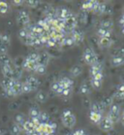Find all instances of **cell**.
<instances>
[{
  "label": "cell",
  "mask_w": 124,
  "mask_h": 135,
  "mask_svg": "<svg viewBox=\"0 0 124 135\" xmlns=\"http://www.w3.org/2000/svg\"><path fill=\"white\" fill-rule=\"evenodd\" d=\"M61 120L63 126L67 128H73L76 124L77 119L76 116L70 110H64L61 115Z\"/></svg>",
  "instance_id": "obj_1"
},
{
  "label": "cell",
  "mask_w": 124,
  "mask_h": 135,
  "mask_svg": "<svg viewBox=\"0 0 124 135\" xmlns=\"http://www.w3.org/2000/svg\"><path fill=\"white\" fill-rule=\"evenodd\" d=\"M82 59H83L86 64L90 65V66L98 62V56H97V55L95 54L93 50L90 49V48H87V49L85 50L83 55H82Z\"/></svg>",
  "instance_id": "obj_2"
},
{
  "label": "cell",
  "mask_w": 124,
  "mask_h": 135,
  "mask_svg": "<svg viewBox=\"0 0 124 135\" xmlns=\"http://www.w3.org/2000/svg\"><path fill=\"white\" fill-rule=\"evenodd\" d=\"M108 117L111 119L113 123H118L119 120H120V107H119V105L117 104H112L111 107H110V110H109V113L107 115Z\"/></svg>",
  "instance_id": "obj_3"
},
{
  "label": "cell",
  "mask_w": 124,
  "mask_h": 135,
  "mask_svg": "<svg viewBox=\"0 0 124 135\" xmlns=\"http://www.w3.org/2000/svg\"><path fill=\"white\" fill-rule=\"evenodd\" d=\"M98 126H99V127H100V129L102 131L108 132L113 129L115 123H112V120H111V119H110L108 116H106V117H103L102 120H101L100 123H99Z\"/></svg>",
  "instance_id": "obj_4"
},
{
  "label": "cell",
  "mask_w": 124,
  "mask_h": 135,
  "mask_svg": "<svg viewBox=\"0 0 124 135\" xmlns=\"http://www.w3.org/2000/svg\"><path fill=\"white\" fill-rule=\"evenodd\" d=\"M17 22L21 25L23 26H27L30 22V17L26 11H19L17 16Z\"/></svg>",
  "instance_id": "obj_5"
},
{
  "label": "cell",
  "mask_w": 124,
  "mask_h": 135,
  "mask_svg": "<svg viewBox=\"0 0 124 135\" xmlns=\"http://www.w3.org/2000/svg\"><path fill=\"white\" fill-rule=\"evenodd\" d=\"M70 35H71V37L73 38V40L75 41L76 45L81 44L82 41H83V39H85V33H83V31L78 27H76L75 29H73V30L71 31Z\"/></svg>",
  "instance_id": "obj_6"
},
{
  "label": "cell",
  "mask_w": 124,
  "mask_h": 135,
  "mask_svg": "<svg viewBox=\"0 0 124 135\" xmlns=\"http://www.w3.org/2000/svg\"><path fill=\"white\" fill-rule=\"evenodd\" d=\"M99 3V1H96V0H88V1H85L83 2L81 7V10L82 12H93V10L95 9V7L97 6V4Z\"/></svg>",
  "instance_id": "obj_7"
},
{
  "label": "cell",
  "mask_w": 124,
  "mask_h": 135,
  "mask_svg": "<svg viewBox=\"0 0 124 135\" xmlns=\"http://www.w3.org/2000/svg\"><path fill=\"white\" fill-rule=\"evenodd\" d=\"M71 13L72 12H71L69 9L65 8V7H60V8L56 9V11H55L56 17L59 18H62V20H65V21L69 18V16L71 15Z\"/></svg>",
  "instance_id": "obj_8"
},
{
  "label": "cell",
  "mask_w": 124,
  "mask_h": 135,
  "mask_svg": "<svg viewBox=\"0 0 124 135\" xmlns=\"http://www.w3.org/2000/svg\"><path fill=\"white\" fill-rule=\"evenodd\" d=\"M37 65H38L37 62H31L29 60H27L26 59H24L22 60V63H21V66L23 68V70H26L28 72H34L37 67Z\"/></svg>",
  "instance_id": "obj_9"
},
{
  "label": "cell",
  "mask_w": 124,
  "mask_h": 135,
  "mask_svg": "<svg viewBox=\"0 0 124 135\" xmlns=\"http://www.w3.org/2000/svg\"><path fill=\"white\" fill-rule=\"evenodd\" d=\"M49 60H51V55H48L47 52H43L39 54V59L37 60V63L40 65L47 66V65L48 64Z\"/></svg>",
  "instance_id": "obj_10"
},
{
  "label": "cell",
  "mask_w": 124,
  "mask_h": 135,
  "mask_svg": "<svg viewBox=\"0 0 124 135\" xmlns=\"http://www.w3.org/2000/svg\"><path fill=\"white\" fill-rule=\"evenodd\" d=\"M89 73H90V77H94L97 74L103 73V66H102V64L98 61L95 64L91 65L90 69H89Z\"/></svg>",
  "instance_id": "obj_11"
},
{
  "label": "cell",
  "mask_w": 124,
  "mask_h": 135,
  "mask_svg": "<svg viewBox=\"0 0 124 135\" xmlns=\"http://www.w3.org/2000/svg\"><path fill=\"white\" fill-rule=\"evenodd\" d=\"M25 82H26V83L30 86L31 89H32V91H33V90H37V89H38V88H39V81H38V79H37L36 77L28 76L27 78H26Z\"/></svg>",
  "instance_id": "obj_12"
},
{
  "label": "cell",
  "mask_w": 124,
  "mask_h": 135,
  "mask_svg": "<svg viewBox=\"0 0 124 135\" xmlns=\"http://www.w3.org/2000/svg\"><path fill=\"white\" fill-rule=\"evenodd\" d=\"M1 71L4 75V78H13L14 76V69L12 65L1 66Z\"/></svg>",
  "instance_id": "obj_13"
},
{
  "label": "cell",
  "mask_w": 124,
  "mask_h": 135,
  "mask_svg": "<svg viewBox=\"0 0 124 135\" xmlns=\"http://www.w3.org/2000/svg\"><path fill=\"white\" fill-rule=\"evenodd\" d=\"M103 114H100V113H95V112H91L89 113V119H90V120L93 123H95V124H99L100 123V122L102 120V119H103Z\"/></svg>",
  "instance_id": "obj_14"
},
{
  "label": "cell",
  "mask_w": 124,
  "mask_h": 135,
  "mask_svg": "<svg viewBox=\"0 0 124 135\" xmlns=\"http://www.w3.org/2000/svg\"><path fill=\"white\" fill-rule=\"evenodd\" d=\"M58 82L60 84V86H62L63 89H66V88H73V86H74V81L71 80L68 77H62Z\"/></svg>",
  "instance_id": "obj_15"
},
{
  "label": "cell",
  "mask_w": 124,
  "mask_h": 135,
  "mask_svg": "<svg viewBox=\"0 0 124 135\" xmlns=\"http://www.w3.org/2000/svg\"><path fill=\"white\" fill-rule=\"evenodd\" d=\"M14 82H15L14 78H3V80L1 81V86H2L3 90H6L8 89H12Z\"/></svg>",
  "instance_id": "obj_16"
},
{
  "label": "cell",
  "mask_w": 124,
  "mask_h": 135,
  "mask_svg": "<svg viewBox=\"0 0 124 135\" xmlns=\"http://www.w3.org/2000/svg\"><path fill=\"white\" fill-rule=\"evenodd\" d=\"M91 85L88 84L87 82H82L81 86H80V93L82 95H87L91 92Z\"/></svg>",
  "instance_id": "obj_17"
},
{
  "label": "cell",
  "mask_w": 124,
  "mask_h": 135,
  "mask_svg": "<svg viewBox=\"0 0 124 135\" xmlns=\"http://www.w3.org/2000/svg\"><path fill=\"white\" fill-rule=\"evenodd\" d=\"M0 65H12V59L8 54H0Z\"/></svg>",
  "instance_id": "obj_18"
},
{
  "label": "cell",
  "mask_w": 124,
  "mask_h": 135,
  "mask_svg": "<svg viewBox=\"0 0 124 135\" xmlns=\"http://www.w3.org/2000/svg\"><path fill=\"white\" fill-rule=\"evenodd\" d=\"M106 9H107V4L99 2L97 4V6L95 7V9L93 10V13L96 14L97 16H101L103 14H106Z\"/></svg>",
  "instance_id": "obj_19"
},
{
  "label": "cell",
  "mask_w": 124,
  "mask_h": 135,
  "mask_svg": "<svg viewBox=\"0 0 124 135\" xmlns=\"http://www.w3.org/2000/svg\"><path fill=\"white\" fill-rule=\"evenodd\" d=\"M35 98H36V100L39 103H45L48 100V93L45 92L44 90H38L36 95H35Z\"/></svg>",
  "instance_id": "obj_20"
},
{
  "label": "cell",
  "mask_w": 124,
  "mask_h": 135,
  "mask_svg": "<svg viewBox=\"0 0 124 135\" xmlns=\"http://www.w3.org/2000/svg\"><path fill=\"white\" fill-rule=\"evenodd\" d=\"M12 89L15 92L16 96L21 94L22 93V83H21L19 80H15L14 82V85L12 86Z\"/></svg>",
  "instance_id": "obj_21"
},
{
  "label": "cell",
  "mask_w": 124,
  "mask_h": 135,
  "mask_svg": "<svg viewBox=\"0 0 124 135\" xmlns=\"http://www.w3.org/2000/svg\"><path fill=\"white\" fill-rule=\"evenodd\" d=\"M112 66L115 67H118V66H121V65L124 64V55H115L112 59V61H111Z\"/></svg>",
  "instance_id": "obj_22"
},
{
  "label": "cell",
  "mask_w": 124,
  "mask_h": 135,
  "mask_svg": "<svg viewBox=\"0 0 124 135\" xmlns=\"http://www.w3.org/2000/svg\"><path fill=\"white\" fill-rule=\"evenodd\" d=\"M99 46L103 49H107L112 45V38H99Z\"/></svg>",
  "instance_id": "obj_23"
},
{
  "label": "cell",
  "mask_w": 124,
  "mask_h": 135,
  "mask_svg": "<svg viewBox=\"0 0 124 135\" xmlns=\"http://www.w3.org/2000/svg\"><path fill=\"white\" fill-rule=\"evenodd\" d=\"M13 69H14V76H13V78H14L15 80H19L21 75H22V72H23L22 66L18 64H16L15 66L13 67Z\"/></svg>",
  "instance_id": "obj_24"
},
{
  "label": "cell",
  "mask_w": 124,
  "mask_h": 135,
  "mask_svg": "<svg viewBox=\"0 0 124 135\" xmlns=\"http://www.w3.org/2000/svg\"><path fill=\"white\" fill-rule=\"evenodd\" d=\"M22 129H23L26 133H31V132H33L34 130L36 129V126L31 123L30 120H26L25 123H23V126H22Z\"/></svg>",
  "instance_id": "obj_25"
},
{
  "label": "cell",
  "mask_w": 124,
  "mask_h": 135,
  "mask_svg": "<svg viewBox=\"0 0 124 135\" xmlns=\"http://www.w3.org/2000/svg\"><path fill=\"white\" fill-rule=\"evenodd\" d=\"M82 67L81 65H74L72 68H71V70H70V74H71V76L72 77H79L81 74L82 73Z\"/></svg>",
  "instance_id": "obj_26"
},
{
  "label": "cell",
  "mask_w": 124,
  "mask_h": 135,
  "mask_svg": "<svg viewBox=\"0 0 124 135\" xmlns=\"http://www.w3.org/2000/svg\"><path fill=\"white\" fill-rule=\"evenodd\" d=\"M111 34H112V31L104 29L102 27H99L97 30V36L99 38H111V36H112Z\"/></svg>",
  "instance_id": "obj_27"
},
{
  "label": "cell",
  "mask_w": 124,
  "mask_h": 135,
  "mask_svg": "<svg viewBox=\"0 0 124 135\" xmlns=\"http://www.w3.org/2000/svg\"><path fill=\"white\" fill-rule=\"evenodd\" d=\"M105 110L104 107L101 105L100 102H95L90 105V111L91 112H95V113H100L103 114V111Z\"/></svg>",
  "instance_id": "obj_28"
},
{
  "label": "cell",
  "mask_w": 124,
  "mask_h": 135,
  "mask_svg": "<svg viewBox=\"0 0 124 135\" xmlns=\"http://www.w3.org/2000/svg\"><path fill=\"white\" fill-rule=\"evenodd\" d=\"M100 27L104 28V29H107V30L112 31V27H113V22L112 20H104L101 22Z\"/></svg>",
  "instance_id": "obj_29"
},
{
  "label": "cell",
  "mask_w": 124,
  "mask_h": 135,
  "mask_svg": "<svg viewBox=\"0 0 124 135\" xmlns=\"http://www.w3.org/2000/svg\"><path fill=\"white\" fill-rule=\"evenodd\" d=\"M112 101H113V97H111V96H106L104 97L102 100H101V105L104 107V109H106L107 107H111L112 105Z\"/></svg>",
  "instance_id": "obj_30"
},
{
  "label": "cell",
  "mask_w": 124,
  "mask_h": 135,
  "mask_svg": "<svg viewBox=\"0 0 124 135\" xmlns=\"http://www.w3.org/2000/svg\"><path fill=\"white\" fill-rule=\"evenodd\" d=\"M25 116H24L23 114L21 113H18L16 115L15 117V123H17V124H18V126H23V123H25Z\"/></svg>",
  "instance_id": "obj_31"
},
{
  "label": "cell",
  "mask_w": 124,
  "mask_h": 135,
  "mask_svg": "<svg viewBox=\"0 0 124 135\" xmlns=\"http://www.w3.org/2000/svg\"><path fill=\"white\" fill-rule=\"evenodd\" d=\"M40 113H41V111H40L39 108H37V107H31L30 109H29L28 115H29L30 119H33V118H39Z\"/></svg>",
  "instance_id": "obj_32"
},
{
  "label": "cell",
  "mask_w": 124,
  "mask_h": 135,
  "mask_svg": "<svg viewBox=\"0 0 124 135\" xmlns=\"http://www.w3.org/2000/svg\"><path fill=\"white\" fill-rule=\"evenodd\" d=\"M11 132H12L13 135H21V132H22V127L21 126L17 124V123H14L11 126Z\"/></svg>",
  "instance_id": "obj_33"
},
{
  "label": "cell",
  "mask_w": 124,
  "mask_h": 135,
  "mask_svg": "<svg viewBox=\"0 0 124 135\" xmlns=\"http://www.w3.org/2000/svg\"><path fill=\"white\" fill-rule=\"evenodd\" d=\"M10 7L9 4L4 2V1H0V14L1 15H5L7 13L9 12Z\"/></svg>",
  "instance_id": "obj_34"
},
{
  "label": "cell",
  "mask_w": 124,
  "mask_h": 135,
  "mask_svg": "<svg viewBox=\"0 0 124 135\" xmlns=\"http://www.w3.org/2000/svg\"><path fill=\"white\" fill-rule=\"evenodd\" d=\"M39 120L41 123H49V116L47 112H41L39 116Z\"/></svg>",
  "instance_id": "obj_35"
},
{
  "label": "cell",
  "mask_w": 124,
  "mask_h": 135,
  "mask_svg": "<svg viewBox=\"0 0 124 135\" xmlns=\"http://www.w3.org/2000/svg\"><path fill=\"white\" fill-rule=\"evenodd\" d=\"M25 59L31 62H37V60H38V59H39V52H30Z\"/></svg>",
  "instance_id": "obj_36"
},
{
  "label": "cell",
  "mask_w": 124,
  "mask_h": 135,
  "mask_svg": "<svg viewBox=\"0 0 124 135\" xmlns=\"http://www.w3.org/2000/svg\"><path fill=\"white\" fill-rule=\"evenodd\" d=\"M102 84H103V81L96 80V79H91V78H90V85H91V86H92L93 89H101Z\"/></svg>",
  "instance_id": "obj_37"
},
{
  "label": "cell",
  "mask_w": 124,
  "mask_h": 135,
  "mask_svg": "<svg viewBox=\"0 0 124 135\" xmlns=\"http://www.w3.org/2000/svg\"><path fill=\"white\" fill-rule=\"evenodd\" d=\"M60 84H59V82L58 81H53L52 83V85H51V90H52V92H54L55 94L58 92V90L60 89Z\"/></svg>",
  "instance_id": "obj_38"
},
{
  "label": "cell",
  "mask_w": 124,
  "mask_h": 135,
  "mask_svg": "<svg viewBox=\"0 0 124 135\" xmlns=\"http://www.w3.org/2000/svg\"><path fill=\"white\" fill-rule=\"evenodd\" d=\"M28 35H29V33H28L27 29H26L25 27L21 28V29H19V31H18V37H19V39H21V41L23 40V39H25Z\"/></svg>",
  "instance_id": "obj_39"
},
{
  "label": "cell",
  "mask_w": 124,
  "mask_h": 135,
  "mask_svg": "<svg viewBox=\"0 0 124 135\" xmlns=\"http://www.w3.org/2000/svg\"><path fill=\"white\" fill-rule=\"evenodd\" d=\"M24 45H26V46H30V47H33V44H34V38L30 35H28L25 39L21 41Z\"/></svg>",
  "instance_id": "obj_40"
},
{
  "label": "cell",
  "mask_w": 124,
  "mask_h": 135,
  "mask_svg": "<svg viewBox=\"0 0 124 135\" xmlns=\"http://www.w3.org/2000/svg\"><path fill=\"white\" fill-rule=\"evenodd\" d=\"M34 72H35V73H37V74H39V75H44V74L47 72V66L38 64Z\"/></svg>",
  "instance_id": "obj_41"
},
{
  "label": "cell",
  "mask_w": 124,
  "mask_h": 135,
  "mask_svg": "<svg viewBox=\"0 0 124 135\" xmlns=\"http://www.w3.org/2000/svg\"><path fill=\"white\" fill-rule=\"evenodd\" d=\"M56 45V39H55L54 37H48V41H47V43H46L45 46L48 47V48H52V47H54Z\"/></svg>",
  "instance_id": "obj_42"
},
{
  "label": "cell",
  "mask_w": 124,
  "mask_h": 135,
  "mask_svg": "<svg viewBox=\"0 0 124 135\" xmlns=\"http://www.w3.org/2000/svg\"><path fill=\"white\" fill-rule=\"evenodd\" d=\"M45 46L44 44H43L42 40H41V38H34V44H33V47L35 49H41L43 47Z\"/></svg>",
  "instance_id": "obj_43"
},
{
  "label": "cell",
  "mask_w": 124,
  "mask_h": 135,
  "mask_svg": "<svg viewBox=\"0 0 124 135\" xmlns=\"http://www.w3.org/2000/svg\"><path fill=\"white\" fill-rule=\"evenodd\" d=\"M72 92H73V88H66V89H63V92H62L61 96L64 97V98H68V97L71 96Z\"/></svg>",
  "instance_id": "obj_44"
},
{
  "label": "cell",
  "mask_w": 124,
  "mask_h": 135,
  "mask_svg": "<svg viewBox=\"0 0 124 135\" xmlns=\"http://www.w3.org/2000/svg\"><path fill=\"white\" fill-rule=\"evenodd\" d=\"M25 3L28 7L36 8L40 5V1H38V0H28V1H25Z\"/></svg>",
  "instance_id": "obj_45"
},
{
  "label": "cell",
  "mask_w": 124,
  "mask_h": 135,
  "mask_svg": "<svg viewBox=\"0 0 124 135\" xmlns=\"http://www.w3.org/2000/svg\"><path fill=\"white\" fill-rule=\"evenodd\" d=\"M78 21L82 22V23H85L86 21H87V16H86V13L81 11V13L78 15Z\"/></svg>",
  "instance_id": "obj_46"
},
{
  "label": "cell",
  "mask_w": 124,
  "mask_h": 135,
  "mask_svg": "<svg viewBox=\"0 0 124 135\" xmlns=\"http://www.w3.org/2000/svg\"><path fill=\"white\" fill-rule=\"evenodd\" d=\"M31 91H32V89H31L30 86H29L26 82L22 83V93H24V94H27V93H30Z\"/></svg>",
  "instance_id": "obj_47"
},
{
  "label": "cell",
  "mask_w": 124,
  "mask_h": 135,
  "mask_svg": "<svg viewBox=\"0 0 124 135\" xmlns=\"http://www.w3.org/2000/svg\"><path fill=\"white\" fill-rule=\"evenodd\" d=\"M76 45L75 41L73 40V38L71 37V35H66V46L68 47H73Z\"/></svg>",
  "instance_id": "obj_48"
},
{
  "label": "cell",
  "mask_w": 124,
  "mask_h": 135,
  "mask_svg": "<svg viewBox=\"0 0 124 135\" xmlns=\"http://www.w3.org/2000/svg\"><path fill=\"white\" fill-rule=\"evenodd\" d=\"M113 97L118 99V100H122V99H124V93L116 90V91L115 92V94H113Z\"/></svg>",
  "instance_id": "obj_49"
},
{
  "label": "cell",
  "mask_w": 124,
  "mask_h": 135,
  "mask_svg": "<svg viewBox=\"0 0 124 135\" xmlns=\"http://www.w3.org/2000/svg\"><path fill=\"white\" fill-rule=\"evenodd\" d=\"M15 6H21V5H22V4L24 3V1H22V0H14L12 2Z\"/></svg>",
  "instance_id": "obj_50"
},
{
  "label": "cell",
  "mask_w": 124,
  "mask_h": 135,
  "mask_svg": "<svg viewBox=\"0 0 124 135\" xmlns=\"http://www.w3.org/2000/svg\"><path fill=\"white\" fill-rule=\"evenodd\" d=\"M72 135H85V132L82 130V129H79V130H77L73 133Z\"/></svg>",
  "instance_id": "obj_51"
},
{
  "label": "cell",
  "mask_w": 124,
  "mask_h": 135,
  "mask_svg": "<svg viewBox=\"0 0 124 135\" xmlns=\"http://www.w3.org/2000/svg\"><path fill=\"white\" fill-rule=\"evenodd\" d=\"M116 90H118V91H120V92H123L124 93V82L117 86V89H116Z\"/></svg>",
  "instance_id": "obj_52"
},
{
  "label": "cell",
  "mask_w": 124,
  "mask_h": 135,
  "mask_svg": "<svg viewBox=\"0 0 124 135\" xmlns=\"http://www.w3.org/2000/svg\"><path fill=\"white\" fill-rule=\"evenodd\" d=\"M120 122L122 123V126H124V111L121 113V116H120Z\"/></svg>",
  "instance_id": "obj_53"
},
{
  "label": "cell",
  "mask_w": 124,
  "mask_h": 135,
  "mask_svg": "<svg viewBox=\"0 0 124 135\" xmlns=\"http://www.w3.org/2000/svg\"><path fill=\"white\" fill-rule=\"evenodd\" d=\"M121 31H122V33L124 34V27H122V30H121Z\"/></svg>",
  "instance_id": "obj_54"
},
{
  "label": "cell",
  "mask_w": 124,
  "mask_h": 135,
  "mask_svg": "<svg viewBox=\"0 0 124 135\" xmlns=\"http://www.w3.org/2000/svg\"><path fill=\"white\" fill-rule=\"evenodd\" d=\"M121 18H124V14H123V15H122V17H121Z\"/></svg>",
  "instance_id": "obj_55"
},
{
  "label": "cell",
  "mask_w": 124,
  "mask_h": 135,
  "mask_svg": "<svg viewBox=\"0 0 124 135\" xmlns=\"http://www.w3.org/2000/svg\"><path fill=\"white\" fill-rule=\"evenodd\" d=\"M1 36H2V34H1V33H0V38H1Z\"/></svg>",
  "instance_id": "obj_56"
},
{
  "label": "cell",
  "mask_w": 124,
  "mask_h": 135,
  "mask_svg": "<svg viewBox=\"0 0 124 135\" xmlns=\"http://www.w3.org/2000/svg\"><path fill=\"white\" fill-rule=\"evenodd\" d=\"M48 135H54V134H48Z\"/></svg>",
  "instance_id": "obj_57"
},
{
  "label": "cell",
  "mask_w": 124,
  "mask_h": 135,
  "mask_svg": "<svg viewBox=\"0 0 124 135\" xmlns=\"http://www.w3.org/2000/svg\"><path fill=\"white\" fill-rule=\"evenodd\" d=\"M123 14H124V8H123Z\"/></svg>",
  "instance_id": "obj_58"
},
{
  "label": "cell",
  "mask_w": 124,
  "mask_h": 135,
  "mask_svg": "<svg viewBox=\"0 0 124 135\" xmlns=\"http://www.w3.org/2000/svg\"><path fill=\"white\" fill-rule=\"evenodd\" d=\"M0 135H1V132H0Z\"/></svg>",
  "instance_id": "obj_59"
}]
</instances>
